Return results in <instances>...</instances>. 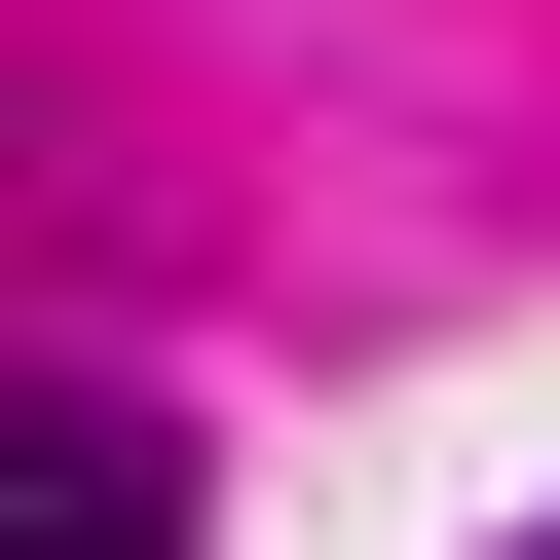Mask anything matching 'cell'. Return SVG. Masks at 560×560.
I'll list each match as a JSON object with an SVG mask.
<instances>
[{
	"mask_svg": "<svg viewBox=\"0 0 560 560\" xmlns=\"http://www.w3.org/2000/svg\"><path fill=\"white\" fill-rule=\"evenodd\" d=\"M0 560H187V448L113 374H38V411H0Z\"/></svg>",
	"mask_w": 560,
	"mask_h": 560,
	"instance_id": "6da1fadb",
	"label": "cell"
},
{
	"mask_svg": "<svg viewBox=\"0 0 560 560\" xmlns=\"http://www.w3.org/2000/svg\"><path fill=\"white\" fill-rule=\"evenodd\" d=\"M523 560H560V523H523Z\"/></svg>",
	"mask_w": 560,
	"mask_h": 560,
	"instance_id": "7a4b0ae2",
	"label": "cell"
}]
</instances>
